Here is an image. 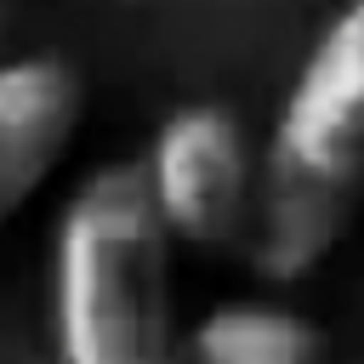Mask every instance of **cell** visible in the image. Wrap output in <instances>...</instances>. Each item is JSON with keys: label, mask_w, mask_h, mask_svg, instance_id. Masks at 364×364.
Here are the masks:
<instances>
[{"label": "cell", "mask_w": 364, "mask_h": 364, "mask_svg": "<svg viewBox=\"0 0 364 364\" xmlns=\"http://www.w3.org/2000/svg\"><path fill=\"white\" fill-rule=\"evenodd\" d=\"M171 245L142 159L68 193L51 239L57 364H171Z\"/></svg>", "instance_id": "cell-1"}, {"label": "cell", "mask_w": 364, "mask_h": 364, "mask_svg": "<svg viewBox=\"0 0 364 364\" xmlns=\"http://www.w3.org/2000/svg\"><path fill=\"white\" fill-rule=\"evenodd\" d=\"M364 188V0H347L313 40L279 102L245 256L262 279L313 273L347 233Z\"/></svg>", "instance_id": "cell-2"}, {"label": "cell", "mask_w": 364, "mask_h": 364, "mask_svg": "<svg viewBox=\"0 0 364 364\" xmlns=\"http://www.w3.org/2000/svg\"><path fill=\"white\" fill-rule=\"evenodd\" d=\"M142 171H148V188L182 245L222 250L250 233L262 165L245 142V125L228 108H216V102L176 108L154 131Z\"/></svg>", "instance_id": "cell-3"}, {"label": "cell", "mask_w": 364, "mask_h": 364, "mask_svg": "<svg viewBox=\"0 0 364 364\" xmlns=\"http://www.w3.org/2000/svg\"><path fill=\"white\" fill-rule=\"evenodd\" d=\"M85 91L63 57L0 63V228L51 182L80 136Z\"/></svg>", "instance_id": "cell-4"}, {"label": "cell", "mask_w": 364, "mask_h": 364, "mask_svg": "<svg viewBox=\"0 0 364 364\" xmlns=\"http://www.w3.org/2000/svg\"><path fill=\"white\" fill-rule=\"evenodd\" d=\"M193 364H318V330L279 301H222L193 324Z\"/></svg>", "instance_id": "cell-5"}]
</instances>
